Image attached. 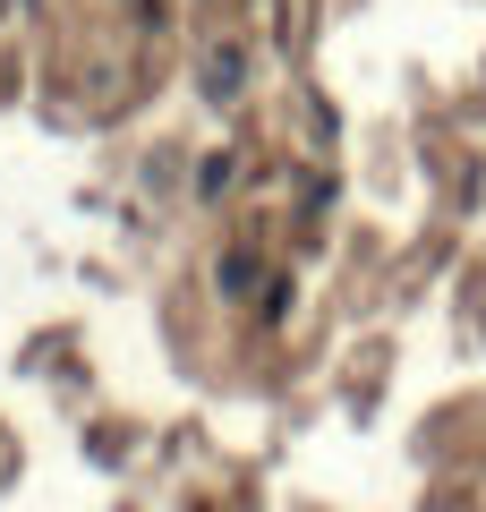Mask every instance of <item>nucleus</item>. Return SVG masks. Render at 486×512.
Returning <instances> with one entry per match:
<instances>
[{
    "instance_id": "1",
    "label": "nucleus",
    "mask_w": 486,
    "mask_h": 512,
    "mask_svg": "<svg viewBox=\"0 0 486 512\" xmlns=\"http://www.w3.org/2000/svg\"><path fill=\"white\" fill-rule=\"evenodd\" d=\"M239 77H248V60H239V52H214V60H205V94H214V103H231Z\"/></svg>"
},
{
    "instance_id": "2",
    "label": "nucleus",
    "mask_w": 486,
    "mask_h": 512,
    "mask_svg": "<svg viewBox=\"0 0 486 512\" xmlns=\"http://www.w3.org/2000/svg\"><path fill=\"white\" fill-rule=\"evenodd\" d=\"M248 282H256V256L231 248V256H222V291H248Z\"/></svg>"
},
{
    "instance_id": "3",
    "label": "nucleus",
    "mask_w": 486,
    "mask_h": 512,
    "mask_svg": "<svg viewBox=\"0 0 486 512\" xmlns=\"http://www.w3.org/2000/svg\"><path fill=\"white\" fill-rule=\"evenodd\" d=\"M197 188H205V197H222V188H231V154H214V163L197 171Z\"/></svg>"
}]
</instances>
